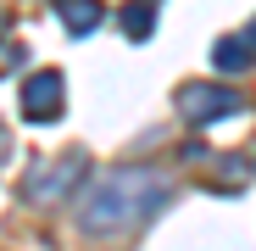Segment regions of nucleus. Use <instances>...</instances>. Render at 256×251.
<instances>
[{
  "mask_svg": "<svg viewBox=\"0 0 256 251\" xmlns=\"http://www.w3.org/2000/svg\"><path fill=\"white\" fill-rule=\"evenodd\" d=\"M178 106H184L190 123H218V117L240 112V95L223 90V84H184V90H178Z\"/></svg>",
  "mask_w": 256,
  "mask_h": 251,
  "instance_id": "obj_2",
  "label": "nucleus"
},
{
  "mask_svg": "<svg viewBox=\"0 0 256 251\" xmlns=\"http://www.w3.org/2000/svg\"><path fill=\"white\" fill-rule=\"evenodd\" d=\"M150 23H156V17H150V6H128V12H122V28L134 34V39H145V34H150Z\"/></svg>",
  "mask_w": 256,
  "mask_h": 251,
  "instance_id": "obj_7",
  "label": "nucleus"
},
{
  "mask_svg": "<svg viewBox=\"0 0 256 251\" xmlns=\"http://www.w3.org/2000/svg\"><path fill=\"white\" fill-rule=\"evenodd\" d=\"M250 51H256V39H223V45H218V67H223V73H234V67H245V62H250Z\"/></svg>",
  "mask_w": 256,
  "mask_h": 251,
  "instance_id": "obj_6",
  "label": "nucleus"
},
{
  "mask_svg": "<svg viewBox=\"0 0 256 251\" xmlns=\"http://www.w3.org/2000/svg\"><path fill=\"white\" fill-rule=\"evenodd\" d=\"M162 195H167L162 179H150L145 167H122V173H112L90 195V206H84V229H117L128 218L150 212V201H162Z\"/></svg>",
  "mask_w": 256,
  "mask_h": 251,
  "instance_id": "obj_1",
  "label": "nucleus"
},
{
  "mask_svg": "<svg viewBox=\"0 0 256 251\" xmlns=\"http://www.w3.org/2000/svg\"><path fill=\"white\" fill-rule=\"evenodd\" d=\"M62 106V73H34L22 84V112L28 123H50V112Z\"/></svg>",
  "mask_w": 256,
  "mask_h": 251,
  "instance_id": "obj_4",
  "label": "nucleus"
},
{
  "mask_svg": "<svg viewBox=\"0 0 256 251\" xmlns=\"http://www.w3.org/2000/svg\"><path fill=\"white\" fill-rule=\"evenodd\" d=\"M56 17H67L72 34H90L100 23V6H95V0H56Z\"/></svg>",
  "mask_w": 256,
  "mask_h": 251,
  "instance_id": "obj_5",
  "label": "nucleus"
},
{
  "mask_svg": "<svg viewBox=\"0 0 256 251\" xmlns=\"http://www.w3.org/2000/svg\"><path fill=\"white\" fill-rule=\"evenodd\" d=\"M72 179H84V162H78V156H67V162H50V167H39V173H28L22 195L45 206V201H56V195H62Z\"/></svg>",
  "mask_w": 256,
  "mask_h": 251,
  "instance_id": "obj_3",
  "label": "nucleus"
}]
</instances>
